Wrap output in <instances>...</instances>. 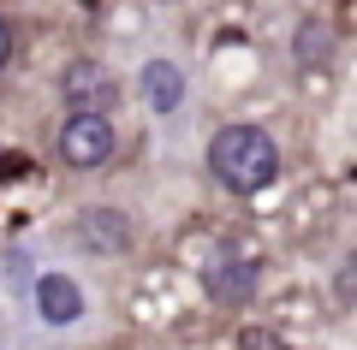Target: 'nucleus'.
Masks as SVG:
<instances>
[{"label": "nucleus", "mask_w": 357, "mask_h": 350, "mask_svg": "<svg viewBox=\"0 0 357 350\" xmlns=\"http://www.w3.org/2000/svg\"><path fill=\"white\" fill-rule=\"evenodd\" d=\"M208 173L232 196H256V190H268L280 178V149H274V137L262 125H227L208 143Z\"/></svg>", "instance_id": "1"}, {"label": "nucleus", "mask_w": 357, "mask_h": 350, "mask_svg": "<svg viewBox=\"0 0 357 350\" xmlns=\"http://www.w3.org/2000/svg\"><path fill=\"white\" fill-rule=\"evenodd\" d=\"M114 119H107V113H72V119H66L60 125V161L66 166H107L114 161Z\"/></svg>", "instance_id": "2"}, {"label": "nucleus", "mask_w": 357, "mask_h": 350, "mask_svg": "<svg viewBox=\"0 0 357 350\" xmlns=\"http://www.w3.org/2000/svg\"><path fill=\"white\" fill-rule=\"evenodd\" d=\"M60 89H66V101H72V113H107L119 101V77L107 72L102 60H72L66 77H60Z\"/></svg>", "instance_id": "3"}, {"label": "nucleus", "mask_w": 357, "mask_h": 350, "mask_svg": "<svg viewBox=\"0 0 357 350\" xmlns=\"http://www.w3.org/2000/svg\"><path fill=\"white\" fill-rule=\"evenodd\" d=\"M203 285H208L215 303H250L256 285H262V267L250 255H238V250H215L208 267H203Z\"/></svg>", "instance_id": "4"}, {"label": "nucleus", "mask_w": 357, "mask_h": 350, "mask_svg": "<svg viewBox=\"0 0 357 350\" xmlns=\"http://www.w3.org/2000/svg\"><path fill=\"white\" fill-rule=\"evenodd\" d=\"M36 315H42L48 326L84 321V291L72 285V273H42V279H36Z\"/></svg>", "instance_id": "5"}, {"label": "nucleus", "mask_w": 357, "mask_h": 350, "mask_svg": "<svg viewBox=\"0 0 357 350\" xmlns=\"http://www.w3.org/2000/svg\"><path fill=\"white\" fill-rule=\"evenodd\" d=\"M77 238H84L89 250L114 255V250H126V244H131V225H126V214H114V208H89L84 220H77Z\"/></svg>", "instance_id": "6"}, {"label": "nucleus", "mask_w": 357, "mask_h": 350, "mask_svg": "<svg viewBox=\"0 0 357 350\" xmlns=\"http://www.w3.org/2000/svg\"><path fill=\"white\" fill-rule=\"evenodd\" d=\"M143 101H149L155 113H173L178 101H185V72H178L173 60H149L143 65Z\"/></svg>", "instance_id": "7"}, {"label": "nucleus", "mask_w": 357, "mask_h": 350, "mask_svg": "<svg viewBox=\"0 0 357 350\" xmlns=\"http://www.w3.org/2000/svg\"><path fill=\"white\" fill-rule=\"evenodd\" d=\"M328 48H333V42H328V24H304V36H298V60H328Z\"/></svg>", "instance_id": "8"}, {"label": "nucleus", "mask_w": 357, "mask_h": 350, "mask_svg": "<svg viewBox=\"0 0 357 350\" xmlns=\"http://www.w3.org/2000/svg\"><path fill=\"white\" fill-rule=\"evenodd\" d=\"M238 350H292V344L274 338V333H262V326H244V333H238Z\"/></svg>", "instance_id": "9"}, {"label": "nucleus", "mask_w": 357, "mask_h": 350, "mask_svg": "<svg viewBox=\"0 0 357 350\" xmlns=\"http://www.w3.org/2000/svg\"><path fill=\"white\" fill-rule=\"evenodd\" d=\"M13 60V24H6V18H0V65Z\"/></svg>", "instance_id": "10"}]
</instances>
